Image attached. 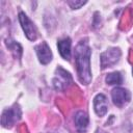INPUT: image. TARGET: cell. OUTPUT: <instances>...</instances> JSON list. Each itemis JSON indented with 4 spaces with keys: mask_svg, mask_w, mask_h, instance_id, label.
<instances>
[{
    "mask_svg": "<svg viewBox=\"0 0 133 133\" xmlns=\"http://www.w3.org/2000/svg\"><path fill=\"white\" fill-rule=\"evenodd\" d=\"M21 117V109L19 105L15 104L10 108H6L2 112L1 116V124L3 127H10Z\"/></svg>",
    "mask_w": 133,
    "mask_h": 133,
    "instance_id": "3957f363",
    "label": "cell"
},
{
    "mask_svg": "<svg viewBox=\"0 0 133 133\" xmlns=\"http://www.w3.org/2000/svg\"><path fill=\"white\" fill-rule=\"evenodd\" d=\"M19 21H20V24H21L27 38L30 41H35L37 37V31H36L34 24L32 23V21L23 11L19 12Z\"/></svg>",
    "mask_w": 133,
    "mask_h": 133,
    "instance_id": "277c9868",
    "label": "cell"
},
{
    "mask_svg": "<svg viewBox=\"0 0 133 133\" xmlns=\"http://www.w3.org/2000/svg\"><path fill=\"white\" fill-rule=\"evenodd\" d=\"M123 82V77L119 72H113L106 76V83L107 84H121Z\"/></svg>",
    "mask_w": 133,
    "mask_h": 133,
    "instance_id": "7c38bea8",
    "label": "cell"
},
{
    "mask_svg": "<svg viewBox=\"0 0 133 133\" xmlns=\"http://www.w3.org/2000/svg\"><path fill=\"white\" fill-rule=\"evenodd\" d=\"M96 133H107V132H105V131H103V130H101V129H98V130L96 131Z\"/></svg>",
    "mask_w": 133,
    "mask_h": 133,
    "instance_id": "5bb4252c",
    "label": "cell"
},
{
    "mask_svg": "<svg viewBox=\"0 0 133 133\" xmlns=\"http://www.w3.org/2000/svg\"><path fill=\"white\" fill-rule=\"evenodd\" d=\"M35 52L41 63L47 64L52 60V52L46 42H43L39 45H37L35 47Z\"/></svg>",
    "mask_w": 133,
    "mask_h": 133,
    "instance_id": "52a82bcc",
    "label": "cell"
},
{
    "mask_svg": "<svg viewBox=\"0 0 133 133\" xmlns=\"http://www.w3.org/2000/svg\"><path fill=\"white\" fill-rule=\"evenodd\" d=\"M130 131H131V133H133V127H131V130Z\"/></svg>",
    "mask_w": 133,
    "mask_h": 133,
    "instance_id": "9a60e30c",
    "label": "cell"
},
{
    "mask_svg": "<svg viewBox=\"0 0 133 133\" xmlns=\"http://www.w3.org/2000/svg\"><path fill=\"white\" fill-rule=\"evenodd\" d=\"M90 49L86 41H80L75 48V61L79 81L87 85L91 81L90 72Z\"/></svg>",
    "mask_w": 133,
    "mask_h": 133,
    "instance_id": "6da1fadb",
    "label": "cell"
},
{
    "mask_svg": "<svg viewBox=\"0 0 133 133\" xmlns=\"http://www.w3.org/2000/svg\"><path fill=\"white\" fill-rule=\"evenodd\" d=\"M111 98L117 107H123L130 101V92L123 87H115L111 91Z\"/></svg>",
    "mask_w": 133,
    "mask_h": 133,
    "instance_id": "8992f818",
    "label": "cell"
},
{
    "mask_svg": "<svg viewBox=\"0 0 133 133\" xmlns=\"http://www.w3.org/2000/svg\"><path fill=\"white\" fill-rule=\"evenodd\" d=\"M72 82H73V79L71 74L66 72L64 69H62L61 66H58L55 71V76L52 80L54 88L58 91H62L65 88H68Z\"/></svg>",
    "mask_w": 133,
    "mask_h": 133,
    "instance_id": "7a4b0ae2",
    "label": "cell"
},
{
    "mask_svg": "<svg viewBox=\"0 0 133 133\" xmlns=\"http://www.w3.org/2000/svg\"><path fill=\"white\" fill-rule=\"evenodd\" d=\"M132 72H133V70H132Z\"/></svg>",
    "mask_w": 133,
    "mask_h": 133,
    "instance_id": "2e32d148",
    "label": "cell"
},
{
    "mask_svg": "<svg viewBox=\"0 0 133 133\" xmlns=\"http://www.w3.org/2000/svg\"><path fill=\"white\" fill-rule=\"evenodd\" d=\"M57 47L62 58L69 60L71 57V38L64 37L62 39H59L57 43Z\"/></svg>",
    "mask_w": 133,
    "mask_h": 133,
    "instance_id": "30bf717a",
    "label": "cell"
},
{
    "mask_svg": "<svg viewBox=\"0 0 133 133\" xmlns=\"http://www.w3.org/2000/svg\"><path fill=\"white\" fill-rule=\"evenodd\" d=\"M94 108L99 116H103L108 111V101L103 94H99L94 99Z\"/></svg>",
    "mask_w": 133,
    "mask_h": 133,
    "instance_id": "ba28073f",
    "label": "cell"
},
{
    "mask_svg": "<svg viewBox=\"0 0 133 133\" xmlns=\"http://www.w3.org/2000/svg\"><path fill=\"white\" fill-rule=\"evenodd\" d=\"M121 50L118 48H110L107 51L103 52L100 56L101 58V66L102 69L109 68L116 63L121 57Z\"/></svg>",
    "mask_w": 133,
    "mask_h": 133,
    "instance_id": "5b68a950",
    "label": "cell"
},
{
    "mask_svg": "<svg viewBox=\"0 0 133 133\" xmlns=\"http://www.w3.org/2000/svg\"><path fill=\"white\" fill-rule=\"evenodd\" d=\"M7 48L14 53V55L17 57V58H20L21 55H22V47L20 44H18L17 42L10 39V38H7L6 42H5Z\"/></svg>",
    "mask_w": 133,
    "mask_h": 133,
    "instance_id": "8fae6325",
    "label": "cell"
},
{
    "mask_svg": "<svg viewBox=\"0 0 133 133\" xmlns=\"http://www.w3.org/2000/svg\"><path fill=\"white\" fill-rule=\"evenodd\" d=\"M74 121H75V125H76L77 130L80 133H83L86 130L87 126H88V116H87V114L84 111H78L75 114Z\"/></svg>",
    "mask_w": 133,
    "mask_h": 133,
    "instance_id": "9c48e42d",
    "label": "cell"
},
{
    "mask_svg": "<svg viewBox=\"0 0 133 133\" xmlns=\"http://www.w3.org/2000/svg\"><path fill=\"white\" fill-rule=\"evenodd\" d=\"M68 3L73 9H77V8H80L82 5H84L86 1H69Z\"/></svg>",
    "mask_w": 133,
    "mask_h": 133,
    "instance_id": "4fadbf2b",
    "label": "cell"
}]
</instances>
